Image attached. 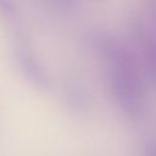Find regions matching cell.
Here are the masks:
<instances>
[{
    "label": "cell",
    "mask_w": 156,
    "mask_h": 156,
    "mask_svg": "<svg viewBox=\"0 0 156 156\" xmlns=\"http://www.w3.org/2000/svg\"><path fill=\"white\" fill-rule=\"evenodd\" d=\"M66 99L71 101L72 105L79 106L80 108L89 106L90 104V95L88 90L82 85L79 80H69L66 87Z\"/></svg>",
    "instance_id": "277c9868"
},
{
    "label": "cell",
    "mask_w": 156,
    "mask_h": 156,
    "mask_svg": "<svg viewBox=\"0 0 156 156\" xmlns=\"http://www.w3.org/2000/svg\"><path fill=\"white\" fill-rule=\"evenodd\" d=\"M18 13L17 6L13 0H0V15L7 20L16 18Z\"/></svg>",
    "instance_id": "5b68a950"
},
{
    "label": "cell",
    "mask_w": 156,
    "mask_h": 156,
    "mask_svg": "<svg viewBox=\"0 0 156 156\" xmlns=\"http://www.w3.org/2000/svg\"><path fill=\"white\" fill-rule=\"evenodd\" d=\"M146 2L149 4V7H150V10H151V12L156 20V0H146Z\"/></svg>",
    "instance_id": "52a82bcc"
},
{
    "label": "cell",
    "mask_w": 156,
    "mask_h": 156,
    "mask_svg": "<svg viewBox=\"0 0 156 156\" xmlns=\"http://www.w3.org/2000/svg\"><path fill=\"white\" fill-rule=\"evenodd\" d=\"M13 54L17 66L22 74L39 89H49L51 79L37 55L30 40L22 33L17 32L13 35Z\"/></svg>",
    "instance_id": "7a4b0ae2"
},
{
    "label": "cell",
    "mask_w": 156,
    "mask_h": 156,
    "mask_svg": "<svg viewBox=\"0 0 156 156\" xmlns=\"http://www.w3.org/2000/svg\"><path fill=\"white\" fill-rule=\"evenodd\" d=\"M52 6L61 11H71L76 9L78 0H50Z\"/></svg>",
    "instance_id": "8992f818"
},
{
    "label": "cell",
    "mask_w": 156,
    "mask_h": 156,
    "mask_svg": "<svg viewBox=\"0 0 156 156\" xmlns=\"http://www.w3.org/2000/svg\"><path fill=\"white\" fill-rule=\"evenodd\" d=\"M134 33L141 51L145 69L150 79L156 83V33L143 23H138L134 27Z\"/></svg>",
    "instance_id": "3957f363"
},
{
    "label": "cell",
    "mask_w": 156,
    "mask_h": 156,
    "mask_svg": "<svg viewBox=\"0 0 156 156\" xmlns=\"http://www.w3.org/2000/svg\"><path fill=\"white\" fill-rule=\"evenodd\" d=\"M98 50L105 62L108 88L116 104L129 117H139L145 107L141 62L126 44L111 35L98 38Z\"/></svg>",
    "instance_id": "6da1fadb"
}]
</instances>
